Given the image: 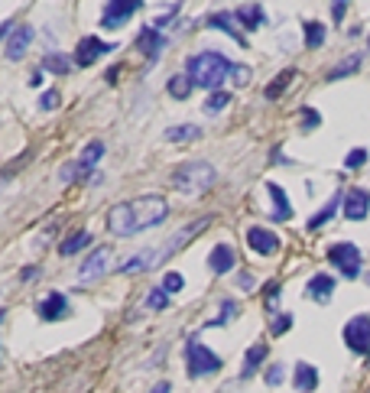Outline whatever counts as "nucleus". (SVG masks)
<instances>
[{"label": "nucleus", "mask_w": 370, "mask_h": 393, "mask_svg": "<svg viewBox=\"0 0 370 393\" xmlns=\"http://www.w3.org/2000/svg\"><path fill=\"white\" fill-rule=\"evenodd\" d=\"M348 3H351V0H331V20H335V23L344 20V10H348Z\"/></svg>", "instance_id": "a19ab883"}, {"label": "nucleus", "mask_w": 370, "mask_h": 393, "mask_svg": "<svg viewBox=\"0 0 370 393\" xmlns=\"http://www.w3.org/2000/svg\"><path fill=\"white\" fill-rule=\"evenodd\" d=\"M364 163H367V149H364V147H354V149L348 153V160H344V170H360Z\"/></svg>", "instance_id": "c9c22d12"}, {"label": "nucleus", "mask_w": 370, "mask_h": 393, "mask_svg": "<svg viewBox=\"0 0 370 393\" xmlns=\"http://www.w3.org/2000/svg\"><path fill=\"white\" fill-rule=\"evenodd\" d=\"M20 277H23V283H30V277H39V270H33V266H26V270L20 273Z\"/></svg>", "instance_id": "09e8293b"}, {"label": "nucleus", "mask_w": 370, "mask_h": 393, "mask_svg": "<svg viewBox=\"0 0 370 393\" xmlns=\"http://www.w3.org/2000/svg\"><path fill=\"white\" fill-rule=\"evenodd\" d=\"M88 244H91V234H88V231H72V234H68V237L62 241L59 254H62V257H75L78 250H85Z\"/></svg>", "instance_id": "a878e982"}, {"label": "nucleus", "mask_w": 370, "mask_h": 393, "mask_svg": "<svg viewBox=\"0 0 370 393\" xmlns=\"http://www.w3.org/2000/svg\"><path fill=\"white\" fill-rule=\"evenodd\" d=\"M182 286H185V277H182V273H166V277H163V289H166V293H179Z\"/></svg>", "instance_id": "ea45409f"}, {"label": "nucleus", "mask_w": 370, "mask_h": 393, "mask_svg": "<svg viewBox=\"0 0 370 393\" xmlns=\"http://www.w3.org/2000/svg\"><path fill=\"white\" fill-rule=\"evenodd\" d=\"M360 68V55L354 53V55H348L344 62H338L331 72H328V82H338V78H348V75H354Z\"/></svg>", "instance_id": "7c9ffc66"}, {"label": "nucleus", "mask_w": 370, "mask_h": 393, "mask_svg": "<svg viewBox=\"0 0 370 393\" xmlns=\"http://www.w3.org/2000/svg\"><path fill=\"white\" fill-rule=\"evenodd\" d=\"M114 266V254H111V247H98L95 254L85 257V264L78 266V280L82 283H95V280H101Z\"/></svg>", "instance_id": "423d86ee"}, {"label": "nucleus", "mask_w": 370, "mask_h": 393, "mask_svg": "<svg viewBox=\"0 0 370 393\" xmlns=\"http://www.w3.org/2000/svg\"><path fill=\"white\" fill-rule=\"evenodd\" d=\"M367 283H370V277H367Z\"/></svg>", "instance_id": "6e6d98bb"}, {"label": "nucleus", "mask_w": 370, "mask_h": 393, "mask_svg": "<svg viewBox=\"0 0 370 393\" xmlns=\"http://www.w3.org/2000/svg\"><path fill=\"white\" fill-rule=\"evenodd\" d=\"M221 367L224 361L212 348H205L198 338H189V348H185V371H189V377H208V374H218Z\"/></svg>", "instance_id": "7ed1b4c3"}, {"label": "nucleus", "mask_w": 370, "mask_h": 393, "mask_svg": "<svg viewBox=\"0 0 370 393\" xmlns=\"http://www.w3.org/2000/svg\"><path fill=\"white\" fill-rule=\"evenodd\" d=\"M30 85H33V88L43 85V72H33V75H30Z\"/></svg>", "instance_id": "8fccbe9b"}, {"label": "nucleus", "mask_w": 370, "mask_h": 393, "mask_svg": "<svg viewBox=\"0 0 370 393\" xmlns=\"http://www.w3.org/2000/svg\"><path fill=\"white\" fill-rule=\"evenodd\" d=\"M266 192H270V199H273V218L276 221H289V218H293V205H289L286 189L276 185V182H266Z\"/></svg>", "instance_id": "6ab92c4d"}, {"label": "nucleus", "mask_w": 370, "mask_h": 393, "mask_svg": "<svg viewBox=\"0 0 370 393\" xmlns=\"http://www.w3.org/2000/svg\"><path fill=\"white\" fill-rule=\"evenodd\" d=\"M36 316H39V319H43V322H59V319H68V316H72V306H68V296H65V293H59V289H55V293H49V296H46L43 302L36 306Z\"/></svg>", "instance_id": "9d476101"}, {"label": "nucleus", "mask_w": 370, "mask_h": 393, "mask_svg": "<svg viewBox=\"0 0 370 393\" xmlns=\"http://www.w3.org/2000/svg\"><path fill=\"white\" fill-rule=\"evenodd\" d=\"M341 202H344V195H335V199H331V202L325 205V208H322V212L315 214V218H312V221H308V231H322V228H325L328 221H331V218H335V214H338V208H341Z\"/></svg>", "instance_id": "393cba45"}, {"label": "nucleus", "mask_w": 370, "mask_h": 393, "mask_svg": "<svg viewBox=\"0 0 370 393\" xmlns=\"http://www.w3.org/2000/svg\"><path fill=\"white\" fill-rule=\"evenodd\" d=\"M218 179V172H214L212 163L205 160H192V163H182L179 170L172 172V185L185 195H201V192H208Z\"/></svg>", "instance_id": "f03ea898"}, {"label": "nucleus", "mask_w": 370, "mask_h": 393, "mask_svg": "<svg viewBox=\"0 0 370 393\" xmlns=\"http://www.w3.org/2000/svg\"><path fill=\"white\" fill-rule=\"evenodd\" d=\"M367 43H370V36H367Z\"/></svg>", "instance_id": "5fc2aeb1"}, {"label": "nucleus", "mask_w": 370, "mask_h": 393, "mask_svg": "<svg viewBox=\"0 0 370 393\" xmlns=\"http://www.w3.org/2000/svg\"><path fill=\"white\" fill-rule=\"evenodd\" d=\"M39 104H43V111H53V107L59 104V95H55V91H46V95H43V101H39Z\"/></svg>", "instance_id": "a18cd8bd"}, {"label": "nucleus", "mask_w": 370, "mask_h": 393, "mask_svg": "<svg viewBox=\"0 0 370 393\" xmlns=\"http://www.w3.org/2000/svg\"><path fill=\"white\" fill-rule=\"evenodd\" d=\"M101 156H104V143H101V140H91V143L85 147V153L75 160L78 163V176H88V172L95 170V163L101 160Z\"/></svg>", "instance_id": "4be33fe9"}, {"label": "nucleus", "mask_w": 370, "mask_h": 393, "mask_svg": "<svg viewBox=\"0 0 370 393\" xmlns=\"http://www.w3.org/2000/svg\"><path fill=\"white\" fill-rule=\"evenodd\" d=\"M147 306H149V309H156V312H159V309H166V306H169V293H166L163 286H159V289H149Z\"/></svg>", "instance_id": "f704fd0d"}, {"label": "nucleus", "mask_w": 370, "mask_h": 393, "mask_svg": "<svg viewBox=\"0 0 370 393\" xmlns=\"http://www.w3.org/2000/svg\"><path fill=\"white\" fill-rule=\"evenodd\" d=\"M192 88L195 85H192V78L185 72H179V75H172L169 78V95L176 98V101H185V98L192 95Z\"/></svg>", "instance_id": "c756f323"}, {"label": "nucleus", "mask_w": 370, "mask_h": 393, "mask_svg": "<svg viewBox=\"0 0 370 393\" xmlns=\"http://www.w3.org/2000/svg\"><path fill=\"white\" fill-rule=\"evenodd\" d=\"M234 62H228L221 53H198L192 55L189 62H185V75L192 78V85L195 88H212V91H218V88L224 85V78L231 75Z\"/></svg>", "instance_id": "f257e3e1"}, {"label": "nucleus", "mask_w": 370, "mask_h": 393, "mask_svg": "<svg viewBox=\"0 0 370 393\" xmlns=\"http://www.w3.org/2000/svg\"><path fill=\"white\" fill-rule=\"evenodd\" d=\"M72 179H78V163H65L59 170V182H72Z\"/></svg>", "instance_id": "79ce46f5"}, {"label": "nucleus", "mask_w": 370, "mask_h": 393, "mask_svg": "<svg viewBox=\"0 0 370 393\" xmlns=\"http://www.w3.org/2000/svg\"><path fill=\"white\" fill-rule=\"evenodd\" d=\"M247 244H250V250L260 257H273L276 250H279V234H273L270 228H247Z\"/></svg>", "instance_id": "9b49d317"}, {"label": "nucleus", "mask_w": 370, "mask_h": 393, "mask_svg": "<svg viewBox=\"0 0 370 393\" xmlns=\"http://www.w3.org/2000/svg\"><path fill=\"white\" fill-rule=\"evenodd\" d=\"M3 33H13V30H10V20H3V23H0V36H3Z\"/></svg>", "instance_id": "3c124183"}, {"label": "nucleus", "mask_w": 370, "mask_h": 393, "mask_svg": "<svg viewBox=\"0 0 370 393\" xmlns=\"http://www.w3.org/2000/svg\"><path fill=\"white\" fill-rule=\"evenodd\" d=\"M140 7H143V0H107L101 26H104V30H117V26H124Z\"/></svg>", "instance_id": "6e6552de"}, {"label": "nucleus", "mask_w": 370, "mask_h": 393, "mask_svg": "<svg viewBox=\"0 0 370 393\" xmlns=\"http://www.w3.org/2000/svg\"><path fill=\"white\" fill-rule=\"evenodd\" d=\"M234 20L241 23L243 30H260L266 23V13L263 7H257V3H247V7H241V10L234 13Z\"/></svg>", "instance_id": "412c9836"}, {"label": "nucleus", "mask_w": 370, "mask_h": 393, "mask_svg": "<svg viewBox=\"0 0 370 393\" xmlns=\"http://www.w3.org/2000/svg\"><path fill=\"white\" fill-rule=\"evenodd\" d=\"M30 46H33V26H17V30L10 33L7 46H3V55H7L10 62H20L23 55L30 53Z\"/></svg>", "instance_id": "2eb2a0df"}, {"label": "nucleus", "mask_w": 370, "mask_h": 393, "mask_svg": "<svg viewBox=\"0 0 370 393\" xmlns=\"http://www.w3.org/2000/svg\"><path fill=\"white\" fill-rule=\"evenodd\" d=\"M208 224H212V218H198V221L185 224V228H182L179 234H172L169 241L163 244V250H159V260H166V257H172V254H176V250H179L182 244H185V241H192V237H195V234H198V231H205Z\"/></svg>", "instance_id": "4468645a"}, {"label": "nucleus", "mask_w": 370, "mask_h": 393, "mask_svg": "<svg viewBox=\"0 0 370 393\" xmlns=\"http://www.w3.org/2000/svg\"><path fill=\"white\" fill-rule=\"evenodd\" d=\"M322 124V114L315 107H302V130H315Z\"/></svg>", "instance_id": "58836bf2"}, {"label": "nucleus", "mask_w": 370, "mask_h": 393, "mask_svg": "<svg viewBox=\"0 0 370 393\" xmlns=\"http://www.w3.org/2000/svg\"><path fill=\"white\" fill-rule=\"evenodd\" d=\"M0 322H3V312H0Z\"/></svg>", "instance_id": "864d4df0"}, {"label": "nucleus", "mask_w": 370, "mask_h": 393, "mask_svg": "<svg viewBox=\"0 0 370 393\" xmlns=\"http://www.w3.org/2000/svg\"><path fill=\"white\" fill-rule=\"evenodd\" d=\"M296 390H302V393H312L318 387V371L312 367V364H306V361H299L296 364V383H293Z\"/></svg>", "instance_id": "b1692460"}, {"label": "nucleus", "mask_w": 370, "mask_h": 393, "mask_svg": "<svg viewBox=\"0 0 370 393\" xmlns=\"http://www.w3.org/2000/svg\"><path fill=\"white\" fill-rule=\"evenodd\" d=\"M107 228H111V234H117V237H133V234H137V221H133L130 202H120L107 212Z\"/></svg>", "instance_id": "1a4fd4ad"}, {"label": "nucleus", "mask_w": 370, "mask_h": 393, "mask_svg": "<svg viewBox=\"0 0 370 393\" xmlns=\"http://www.w3.org/2000/svg\"><path fill=\"white\" fill-rule=\"evenodd\" d=\"M293 78H296V68H286V72L279 75V78H273V82L266 85V98H270V101H276V98H279V95L286 91V85H289Z\"/></svg>", "instance_id": "2f4dec72"}, {"label": "nucleus", "mask_w": 370, "mask_h": 393, "mask_svg": "<svg viewBox=\"0 0 370 393\" xmlns=\"http://www.w3.org/2000/svg\"><path fill=\"white\" fill-rule=\"evenodd\" d=\"M208 26H212V30H224L228 36H234V39H237V46H247L241 33L234 30V13H214L212 20H208Z\"/></svg>", "instance_id": "c85d7f7f"}, {"label": "nucleus", "mask_w": 370, "mask_h": 393, "mask_svg": "<svg viewBox=\"0 0 370 393\" xmlns=\"http://www.w3.org/2000/svg\"><path fill=\"white\" fill-rule=\"evenodd\" d=\"M237 286H241V289H254V277H250V273H241V277H237Z\"/></svg>", "instance_id": "49530a36"}, {"label": "nucleus", "mask_w": 370, "mask_h": 393, "mask_svg": "<svg viewBox=\"0 0 370 393\" xmlns=\"http://www.w3.org/2000/svg\"><path fill=\"white\" fill-rule=\"evenodd\" d=\"M263 358H266V345H263V341H257V345L247 348V354H243V367H241L243 381H247V377H254V371L263 364Z\"/></svg>", "instance_id": "5701e85b"}, {"label": "nucleus", "mask_w": 370, "mask_h": 393, "mask_svg": "<svg viewBox=\"0 0 370 393\" xmlns=\"http://www.w3.org/2000/svg\"><path fill=\"white\" fill-rule=\"evenodd\" d=\"M341 208H344V218H348V221H364L367 212H370V192L367 189H351L348 195H344Z\"/></svg>", "instance_id": "ddd939ff"}, {"label": "nucleus", "mask_w": 370, "mask_h": 393, "mask_svg": "<svg viewBox=\"0 0 370 393\" xmlns=\"http://www.w3.org/2000/svg\"><path fill=\"white\" fill-rule=\"evenodd\" d=\"M302 36H306V46H308V49H318V46L325 43V23L302 20Z\"/></svg>", "instance_id": "bb28decb"}, {"label": "nucleus", "mask_w": 370, "mask_h": 393, "mask_svg": "<svg viewBox=\"0 0 370 393\" xmlns=\"http://www.w3.org/2000/svg\"><path fill=\"white\" fill-rule=\"evenodd\" d=\"M325 257L331 260V266H338V270H341V277L358 280V273H360V247L358 244H351V241H338V244L328 247Z\"/></svg>", "instance_id": "39448f33"}, {"label": "nucleus", "mask_w": 370, "mask_h": 393, "mask_svg": "<svg viewBox=\"0 0 370 393\" xmlns=\"http://www.w3.org/2000/svg\"><path fill=\"white\" fill-rule=\"evenodd\" d=\"M234 316H237V306H234L231 299H224V302H221V316H218V319H212L208 325H224V322H231Z\"/></svg>", "instance_id": "4c0bfd02"}, {"label": "nucleus", "mask_w": 370, "mask_h": 393, "mask_svg": "<svg viewBox=\"0 0 370 393\" xmlns=\"http://www.w3.org/2000/svg\"><path fill=\"white\" fill-rule=\"evenodd\" d=\"M133 208V221H137V231H147V228H156V224L166 221V214H169V205L166 199H159V195H143L137 202H130Z\"/></svg>", "instance_id": "20e7f679"}, {"label": "nucleus", "mask_w": 370, "mask_h": 393, "mask_svg": "<svg viewBox=\"0 0 370 393\" xmlns=\"http://www.w3.org/2000/svg\"><path fill=\"white\" fill-rule=\"evenodd\" d=\"M344 345L354 354H370V316H354L344 325Z\"/></svg>", "instance_id": "0eeeda50"}, {"label": "nucleus", "mask_w": 370, "mask_h": 393, "mask_svg": "<svg viewBox=\"0 0 370 393\" xmlns=\"http://www.w3.org/2000/svg\"><path fill=\"white\" fill-rule=\"evenodd\" d=\"M198 137H201V127H195V124H176V127L166 130L169 143H185V140H198Z\"/></svg>", "instance_id": "cd10ccee"}, {"label": "nucleus", "mask_w": 370, "mask_h": 393, "mask_svg": "<svg viewBox=\"0 0 370 393\" xmlns=\"http://www.w3.org/2000/svg\"><path fill=\"white\" fill-rule=\"evenodd\" d=\"M114 49V46H107V43H101L98 36H85L82 43H78V49H75V62L82 65V68H88V65H95L101 55H107Z\"/></svg>", "instance_id": "f8f14e48"}, {"label": "nucleus", "mask_w": 370, "mask_h": 393, "mask_svg": "<svg viewBox=\"0 0 370 393\" xmlns=\"http://www.w3.org/2000/svg\"><path fill=\"white\" fill-rule=\"evenodd\" d=\"M159 264V250H137V254L130 257V260H124L120 264V273H147V270H153V266Z\"/></svg>", "instance_id": "f3484780"}, {"label": "nucleus", "mask_w": 370, "mask_h": 393, "mask_svg": "<svg viewBox=\"0 0 370 393\" xmlns=\"http://www.w3.org/2000/svg\"><path fill=\"white\" fill-rule=\"evenodd\" d=\"M289 325H293V316H279V319L273 322V335H286Z\"/></svg>", "instance_id": "c03bdc74"}, {"label": "nucleus", "mask_w": 370, "mask_h": 393, "mask_svg": "<svg viewBox=\"0 0 370 393\" xmlns=\"http://www.w3.org/2000/svg\"><path fill=\"white\" fill-rule=\"evenodd\" d=\"M137 46L149 55V59H159V53H163V46H166V36H163L159 30H153V26H147V30H140Z\"/></svg>", "instance_id": "aec40b11"}, {"label": "nucleus", "mask_w": 370, "mask_h": 393, "mask_svg": "<svg viewBox=\"0 0 370 393\" xmlns=\"http://www.w3.org/2000/svg\"><path fill=\"white\" fill-rule=\"evenodd\" d=\"M263 377H266V387H279L283 377H286V367H283V364H270Z\"/></svg>", "instance_id": "e433bc0d"}, {"label": "nucleus", "mask_w": 370, "mask_h": 393, "mask_svg": "<svg viewBox=\"0 0 370 393\" xmlns=\"http://www.w3.org/2000/svg\"><path fill=\"white\" fill-rule=\"evenodd\" d=\"M234 264H237V254H234L231 244H218L212 254H208V270L218 273V277L228 273V270H234Z\"/></svg>", "instance_id": "dca6fc26"}, {"label": "nucleus", "mask_w": 370, "mask_h": 393, "mask_svg": "<svg viewBox=\"0 0 370 393\" xmlns=\"http://www.w3.org/2000/svg\"><path fill=\"white\" fill-rule=\"evenodd\" d=\"M231 78L237 82V85H247V82H250V68H247V65H234Z\"/></svg>", "instance_id": "37998d69"}, {"label": "nucleus", "mask_w": 370, "mask_h": 393, "mask_svg": "<svg viewBox=\"0 0 370 393\" xmlns=\"http://www.w3.org/2000/svg\"><path fill=\"white\" fill-rule=\"evenodd\" d=\"M43 68H46V72H53V75H65V72H68V59L59 55V53H49L43 59Z\"/></svg>", "instance_id": "473e14b6"}, {"label": "nucleus", "mask_w": 370, "mask_h": 393, "mask_svg": "<svg viewBox=\"0 0 370 393\" xmlns=\"http://www.w3.org/2000/svg\"><path fill=\"white\" fill-rule=\"evenodd\" d=\"M228 101H231V95H228V91H221V88H218V91H212V98H208V101H205V111H208V114H218V111H221V107H228Z\"/></svg>", "instance_id": "72a5a7b5"}, {"label": "nucleus", "mask_w": 370, "mask_h": 393, "mask_svg": "<svg viewBox=\"0 0 370 393\" xmlns=\"http://www.w3.org/2000/svg\"><path fill=\"white\" fill-rule=\"evenodd\" d=\"M306 296L315 299V302H328V299L335 296V277H328V273H315V277L308 280Z\"/></svg>", "instance_id": "a211bd4d"}, {"label": "nucleus", "mask_w": 370, "mask_h": 393, "mask_svg": "<svg viewBox=\"0 0 370 393\" xmlns=\"http://www.w3.org/2000/svg\"><path fill=\"white\" fill-rule=\"evenodd\" d=\"M7 189V176H0V192Z\"/></svg>", "instance_id": "603ef678"}, {"label": "nucleus", "mask_w": 370, "mask_h": 393, "mask_svg": "<svg viewBox=\"0 0 370 393\" xmlns=\"http://www.w3.org/2000/svg\"><path fill=\"white\" fill-rule=\"evenodd\" d=\"M149 393H172V383L169 381H159V383H153V390Z\"/></svg>", "instance_id": "de8ad7c7"}]
</instances>
